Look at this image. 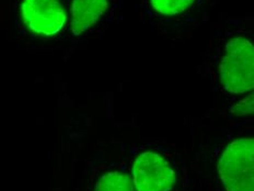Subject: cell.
Segmentation results:
<instances>
[{
  "label": "cell",
  "mask_w": 254,
  "mask_h": 191,
  "mask_svg": "<svg viewBox=\"0 0 254 191\" xmlns=\"http://www.w3.org/2000/svg\"><path fill=\"white\" fill-rule=\"evenodd\" d=\"M131 179L136 191H172L177 184V172L163 154L147 150L135 157Z\"/></svg>",
  "instance_id": "obj_4"
},
{
  "label": "cell",
  "mask_w": 254,
  "mask_h": 191,
  "mask_svg": "<svg viewBox=\"0 0 254 191\" xmlns=\"http://www.w3.org/2000/svg\"><path fill=\"white\" fill-rule=\"evenodd\" d=\"M111 0H71L69 26L73 36H80L97 25L110 9Z\"/></svg>",
  "instance_id": "obj_6"
},
{
  "label": "cell",
  "mask_w": 254,
  "mask_h": 191,
  "mask_svg": "<svg viewBox=\"0 0 254 191\" xmlns=\"http://www.w3.org/2000/svg\"><path fill=\"white\" fill-rule=\"evenodd\" d=\"M144 2L150 17L182 34L199 28L215 7V0H144Z\"/></svg>",
  "instance_id": "obj_3"
},
{
  "label": "cell",
  "mask_w": 254,
  "mask_h": 191,
  "mask_svg": "<svg viewBox=\"0 0 254 191\" xmlns=\"http://www.w3.org/2000/svg\"><path fill=\"white\" fill-rule=\"evenodd\" d=\"M226 110L232 118L254 122V93L247 97L228 102Z\"/></svg>",
  "instance_id": "obj_8"
},
{
  "label": "cell",
  "mask_w": 254,
  "mask_h": 191,
  "mask_svg": "<svg viewBox=\"0 0 254 191\" xmlns=\"http://www.w3.org/2000/svg\"><path fill=\"white\" fill-rule=\"evenodd\" d=\"M214 87L227 102L254 93V17L226 20L216 30L205 58Z\"/></svg>",
  "instance_id": "obj_1"
},
{
  "label": "cell",
  "mask_w": 254,
  "mask_h": 191,
  "mask_svg": "<svg viewBox=\"0 0 254 191\" xmlns=\"http://www.w3.org/2000/svg\"><path fill=\"white\" fill-rule=\"evenodd\" d=\"M216 169L224 191H254V130L222 147Z\"/></svg>",
  "instance_id": "obj_2"
},
{
  "label": "cell",
  "mask_w": 254,
  "mask_h": 191,
  "mask_svg": "<svg viewBox=\"0 0 254 191\" xmlns=\"http://www.w3.org/2000/svg\"><path fill=\"white\" fill-rule=\"evenodd\" d=\"M91 191H136L131 175L119 166L100 169L92 182Z\"/></svg>",
  "instance_id": "obj_7"
},
{
  "label": "cell",
  "mask_w": 254,
  "mask_h": 191,
  "mask_svg": "<svg viewBox=\"0 0 254 191\" xmlns=\"http://www.w3.org/2000/svg\"><path fill=\"white\" fill-rule=\"evenodd\" d=\"M20 12L26 28L41 36L61 33L69 20L64 0H21Z\"/></svg>",
  "instance_id": "obj_5"
}]
</instances>
